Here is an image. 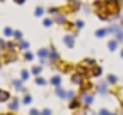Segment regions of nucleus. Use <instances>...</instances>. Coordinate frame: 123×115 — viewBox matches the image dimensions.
Returning a JSON list of instances; mask_svg holds the SVG:
<instances>
[{"mask_svg":"<svg viewBox=\"0 0 123 115\" xmlns=\"http://www.w3.org/2000/svg\"><path fill=\"white\" fill-rule=\"evenodd\" d=\"M107 82H111V84H115L117 82V77L114 74H109V77H107Z\"/></svg>","mask_w":123,"mask_h":115,"instance_id":"nucleus-28","label":"nucleus"},{"mask_svg":"<svg viewBox=\"0 0 123 115\" xmlns=\"http://www.w3.org/2000/svg\"><path fill=\"white\" fill-rule=\"evenodd\" d=\"M49 13H54V14H57V13H58V8H49Z\"/></svg>","mask_w":123,"mask_h":115,"instance_id":"nucleus-37","label":"nucleus"},{"mask_svg":"<svg viewBox=\"0 0 123 115\" xmlns=\"http://www.w3.org/2000/svg\"><path fill=\"white\" fill-rule=\"evenodd\" d=\"M43 14H44V8H40V6H38L35 10V16H43Z\"/></svg>","mask_w":123,"mask_h":115,"instance_id":"nucleus-24","label":"nucleus"},{"mask_svg":"<svg viewBox=\"0 0 123 115\" xmlns=\"http://www.w3.org/2000/svg\"><path fill=\"white\" fill-rule=\"evenodd\" d=\"M35 84H38V85H46V80H44L43 77H36Z\"/></svg>","mask_w":123,"mask_h":115,"instance_id":"nucleus-27","label":"nucleus"},{"mask_svg":"<svg viewBox=\"0 0 123 115\" xmlns=\"http://www.w3.org/2000/svg\"><path fill=\"white\" fill-rule=\"evenodd\" d=\"M13 85H14V88H18V90H22L21 80H13Z\"/></svg>","mask_w":123,"mask_h":115,"instance_id":"nucleus-29","label":"nucleus"},{"mask_svg":"<svg viewBox=\"0 0 123 115\" xmlns=\"http://www.w3.org/2000/svg\"><path fill=\"white\" fill-rule=\"evenodd\" d=\"M76 27H77V29H82V27H84V22L82 21H76Z\"/></svg>","mask_w":123,"mask_h":115,"instance_id":"nucleus-35","label":"nucleus"},{"mask_svg":"<svg viewBox=\"0 0 123 115\" xmlns=\"http://www.w3.org/2000/svg\"><path fill=\"white\" fill-rule=\"evenodd\" d=\"M66 98H68V99H73V98H74V93H73V91H66Z\"/></svg>","mask_w":123,"mask_h":115,"instance_id":"nucleus-34","label":"nucleus"},{"mask_svg":"<svg viewBox=\"0 0 123 115\" xmlns=\"http://www.w3.org/2000/svg\"><path fill=\"white\" fill-rule=\"evenodd\" d=\"M30 114H32V115H38V114H40V112L36 110V109H32V110H30Z\"/></svg>","mask_w":123,"mask_h":115,"instance_id":"nucleus-38","label":"nucleus"},{"mask_svg":"<svg viewBox=\"0 0 123 115\" xmlns=\"http://www.w3.org/2000/svg\"><path fill=\"white\" fill-rule=\"evenodd\" d=\"M117 44H118V41H117V40H112V41H109V44H107L109 50H115V49H117Z\"/></svg>","mask_w":123,"mask_h":115,"instance_id":"nucleus-12","label":"nucleus"},{"mask_svg":"<svg viewBox=\"0 0 123 115\" xmlns=\"http://www.w3.org/2000/svg\"><path fill=\"white\" fill-rule=\"evenodd\" d=\"M95 8H98V18L101 21H107L109 18L118 16L122 6L118 0H101L95 3Z\"/></svg>","mask_w":123,"mask_h":115,"instance_id":"nucleus-1","label":"nucleus"},{"mask_svg":"<svg viewBox=\"0 0 123 115\" xmlns=\"http://www.w3.org/2000/svg\"><path fill=\"white\" fill-rule=\"evenodd\" d=\"M13 36H14L16 40H22V32H19V30H18V32L13 33Z\"/></svg>","mask_w":123,"mask_h":115,"instance_id":"nucleus-30","label":"nucleus"},{"mask_svg":"<svg viewBox=\"0 0 123 115\" xmlns=\"http://www.w3.org/2000/svg\"><path fill=\"white\" fill-rule=\"evenodd\" d=\"M5 46V43H3V40H0V47H3Z\"/></svg>","mask_w":123,"mask_h":115,"instance_id":"nucleus-42","label":"nucleus"},{"mask_svg":"<svg viewBox=\"0 0 123 115\" xmlns=\"http://www.w3.org/2000/svg\"><path fill=\"white\" fill-rule=\"evenodd\" d=\"M122 57H123V50H122Z\"/></svg>","mask_w":123,"mask_h":115,"instance_id":"nucleus-43","label":"nucleus"},{"mask_svg":"<svg viewBox=\"0 0 123 115\" xmlns=\"http://www.w3.org/2000/svg\"><path fill=\"white\" fill-rule=\"evenodd\" d=\"M98 91L101 95H104L106 91H107V84H99V85H98Z\"/></svg>","mask_w":123,"mask_h":115,"instance_id":"nucleus-13","label":"nucleus"},{"mask_svg":"<svg viewBox=\"0 0 123 115\" xmlns=\"http://www.w3.org/2000/svg\"><path fill=\"white\" fill-rule=\"evenodd\" d=\"M107 33H109L107 29H101V30H98V32H96V36H98V38H103V36H106Z\"/></svg>","mask_w":123,"mask_h":115,"instance_id":"nucleus-16","label":"nucleus"},{"mask_svg":"<svg viewBox=\"0 0 123 115\" xmlns=\"http://www.w3.org/2000/svg\"><path fill=\"white\" fill-rule=\"evenodd\" d=\"M66 24V22H65ZM73 27H74V24H71V22H68V24H66V29H73Z\"/></svg>","mask_w":123,"mask_h":115,"instance_id":"nucleus-39","label":"nucleus"},{"mask_svg":"<svg viewBox=\"0 0 123 115\" xmlns=\"http://www.w3.org/2000/svg\"><path fill=\"white\" fill-rule=\"evenodd\" d=\"M40 73H41V66H33V68H32V74L38 76Z\"/></svg>","mask_w":123,"mask_h":115,"instance_id":"nucleus-21","label":"nucleus"},{"mask_svg":"<svg viewBox=\"0 0 123 115\" xmlns=\"http://www.w3.org/2000/svg\"><path fill=\"white\" fill-rule=\"evenodd\" d=\"M16 58H18V57H16V54L13 52V49H11V52H8V54L5 55V61H6V63H10V61H14Z\"/></svg>","mask_w":123,"mask_h":115,"instance_id":"nucleus-6","label":"nucleus"},{"mask_svg":"<svg viewBox=\"0 0 123 115\" xmlns=\"http://www.w3.org/2000/svg\"><path fill=\"white\" fill-rule=\"evenodd\" d=\"M82 103L87 104V106H90L92 103H93V96H92V95H84L82 96Z\"/></svg>","mask_w":123,"mask_h":115,"instance_id":"nucleus-7","label":"nucleus"},{"mask_svg":"<svg viewBox=\"0 0 123 115\" xmlns=\"http://www.w3.org/2000/svg\"><path fill=\"white\" fill-rule=\"evenodd\" d=\"M84 63H85V65H88V66H95V60H93V58H85V60H84Z\"/></svg>","mask_w":123,"mask_h":115,"instance_id":"nucleus-23","label":"nucleus"},{"mask_svg":"<svg viewBox=\"0 0 123 115\" xmlns=\"http://www.w3.org/2000/svg\"><path fill=\"white\" fill-rule=\"evenodd\" d=\"M79 106H80V103L77 99H74V98H73V99H71V104H69V109H79Z\"/></svg>","mask_w":123,"mask_h":115,"instance_id":"nucleus-14","label":"nucleus"},{"mask_svg":"<svg viewBox=\"0 0 123 115\" xmlns=\"http://www.w3.org/2000/svg\"><path fill=\"white\" fill-rule=\"evenodd\" d=\"M99 114H101V115H109L111 112H109V110H106V109H101V110H99Z\"/></svg>","mask_w":123,"mask_h":115,"instance_id":"nucleus-36","label":"nucleus"},{"mask_svg":"<svg viewBox=\"0 0 123 115\" xmlns=\"http://www.w3.org/2000/svg\"><path fill=\"white\" fill-rule=\"evenodd\" d=\"M13 33H14V32H13L10 27H6V29L3 30V35H5V36H13Z\"/></svg>","mask_w":123,"mask_h":115,"instance_id":"nucleus-22","label":"nucleus"},{"mask_svg":"<svg viewBox=\"0 0 123 115\" xmlns=\"http://www.w3.org/2000/svg\"><path fill=\"white\" fill-rule=\"evenodd\" d=\"M38 55H40V58H44L49 55V49H40L38 50Z\"/></svg>","mask_w":123,"mask_h":115,"instance_id":"nucleus-15","label":"nucleus"},{"mask_svg":"<svg viewBox=\"0 0 123 115\" xmlns=\"http://www.w3.org/2000/svg\"><path fill=\"white\" fill-rule=\"evenodd\" d=\"M63 41H65V44L68 47H74V36H73V35H65Z\"/></svg>","mask_w":123,"mask_h":115,"instance_id":"nucleus-5","label":"nucleus"},{"mask_svg":"<svg viewBox=\"0 0 123 115\" xmlns=\"http://www.w3.org/2000/svg\"><path fill=\"white\" fill-rule=\"evenodd\" d=\"M60 82H62V77H60V76H54V77L51 79V84H52V85H55V87L60 85Z\"/></svg>","mask_w":123,"mask_h":115,"instance_id":"nucleus-11","label":"nucleus"},{"mask_svg":"<svg viewBox=\"0 0 123 115\" xmlns=\"http://www.w3.org/2000/svg\"><path fill=\"white\" fill-rule=\"evenodd\" d=\"M43 114L44 115H49V114H51V110H49V109H46V110H43Z\"/></svg>","mask_w":123,"mask_h":115,"instance_id":"nucleus-41","label":"nucleus"},{"mask_svg":"<svg viewBox=\"0 0 123 115\" xmlns=\"http://www.w3.org/2000/svg\"><path fill=\"white\" fill-rule=\"evenodd\" d=\"M114 35H115V38H117V41H123V32H122V30H117V32L115 33H114Z\"/></svg>","mask_w":123,"mask_h":115,"instance_id":"nucleus-17","label":"nucleus"},{"mask_svg":"<svg viewBox=\"0 0 123 115\" xmlns=\"http://www.w3.org/2000/svg\"><path fill=\"white\" fill-rule=\"evenodd\" d=\"M55 22H58V24H65L66 19H65V16H63V14H58L57 18H55Z\"/></svg>","mask_w":123,"mask_h":115,"instance_id":"nucleus-18","label":"nucleus"},{"mask_svg":"<svg viewBox=\"0 0 123 115\" xmlns=\"http://www.w3.org/2000/svg\"><path fill=\"white\" fill-rule=\"evenodd\" d=\"M47 57H49V60L51 61H58V54H57V50L54 49V47H51V49H49V55H47Z\"/></svg>","mask_w":123,"mask_h":115,"instance_id":"nucleus-4","label":"nucleus"},{"mask_svg":"<svg viewBox=\"0 0 123 115\" xmlns=\"http://www.w3.org/2000/svg\"><path fill=\"white\" fill-rule=\"evenodd\" d=\"M52 22H54V21H52L51 18H47V19H44V21H43V25H44V27H51Z\"/></svg>","mask_w":123,"mask_h":115,"instance_id":"nucleus-20","label":"nucleus"},{"mask_svg":"<svg viewBox=\"0 0 123 115\" xmlns=\"http://www.w3.org/2000/svg\"><path fill=\"white\" fill-rule=\"evenodd\" d=\"M76 71L79 73L80 76H84V77L90 76V73H88L90 69H88V68H85V63H80V65H77V66H76Z\"/></svg>","mask_w":123,"mask_h":115,"instance_id":"nucleus-2","label":"nucleus"},{"mask_svg":"<svg viewBox=\"0 0 123 115\" xmlns=\"http://www.w3.org/2000/svg\"><path fill=\"white\" fill-rule=\"evenodd\" d=\"M14 46H16L14 43H6V44H5V47H6L8 50H11V49H14Z\"/></svg>","mask_w":123,"mask_h":115,"instance_id":"nucleus-33","label":"nucleus"},{"mask_svg":"<svg viewBox=\"0 0 123 115\" xmlns=\"http://www.w3.org/2000/svg\"><path fill=\"white\" fill-rule=\"evenodd\" d=\"M19 47H21L22 50H27V49H29V43H27V41H21V44H19Z\"/></svg>","mask_w":123,"mask_h":115,"instance_id":"nucleus-25","label":"nucleus"},{"mask_svg":"<svg viewBox=\"0 0 123 115\" xmlns=\"http://www.w3.org/2000/svg\"><path fill=\"white\" fill-rule=\"evenodd\" d=\"M10 99V93L5 90H0V101H8Z\"/></svg>","mask_w":123,"mask_h":115,"instance_id":"nucleus-10","label":"nucleus"},{"mask_svg":"<svg viewBox=\"0 0 123 115\" xmlns=\"http://www.w3.org/2000/svg\"><path fill=\"white\" fill-rule=\"evenodd\" d=\"M24 58H25V60H27V61H32V60H33V55H32V54H30V52H27V54H25V55H24Z\"/></svg>","mask_w":123,"mask_h":115,"instance_id":"nucleus-32","label":"nucleus"},{"mask_svg":"<svg viewBox=\"0 0 123 115\" xmlns=\"http://www.w3.org/2000/svg\"><path fill=\"white\" fill-rule=\"evenodd\" d=\"M18 107H19V101L16 99V98H13V99H11V103H10V109L13 112H16V110H18Z\"/></svg>","mask_w":123,"mask_h":115,"instance_id":"nucleus-8","label":"nucleus"},{"mask_svg":"<svg viewBox=\"0 0 123 115\" xmlns=\"http://www.w3.org/2000/svg\"><path fill=\"white\" fill-rule=\"evenodd\" d=\"M122 107H123V101H122Z\"/></svg>","mask_w":123,"mask_h":115,"instance_id":"nucleus-44","label":"nucleus"},{"mask_svg":"<svg viewBox=\"0 0 123 115\" xmlns=\"http://www.w3.org/2000/svg\"><path fill=\"white\" fill-rule=\"evenodd\" d=\"M82 79H84V76H80L79 73H74V74L71 76V80H73V84H77V85H82Z\"/></svg>","mask_w":123,"mask_h":115,"instance_id":"nucleus-3","label":"nucleus"},{"mask_svg":"<svg viewBox=\"0 0 123 115\" xmlns=\"http://www.w3.org/2000/svg\"><path fill=\"white\" fill-rule=\"evenodd\" d=\"M14 2H16V3H18V5H22V3H24V2H25V0H14Z\"/></svg>","mask_w":123,"mask_h":115,"instance_id":"nucleus-40","label":"nucleus"},{"mask_svg":"<svg viewBox=\"0 0 123 115\" xmlns=\"http://www.w3.org/2000/svg\"><path fill=\"white\" fill-rule=\"evenodd\" d=\"M22 103H24V104H30V103H32V96H24Z\"/></svg>","mask_w":123,"mask_h":115,"instance_id":"nucleus-31","label":"nucleus"},{"mask_svg":"<svg viewBox=\"0 0 123 115\" xmlns=\"http://www.w3.org/2000/svg\"><path fill=\"white\" fill-rule=\"evenodd\" d=\"M101 73H103V69L99 66H93V73H92L93 76H101Z\"/></svg>","mask_w":123,"mask_h":115,"instance_id":"nucleus-19","label":"nucleus"},{"mask_svg":"<svg viewBox=\"0 0 123 115\" xmlns=\"http://www.w3.org/2000/svg\"><path fill=\"white\" fill-rule=\"evenodd\" d=\"M55 93H57L60 98H66V91L63 90V88H60V85H58V87H55Z\"/></svg>","mask_w":123,"mask_h":115,"instance_id":"nucleus-9","label":"nucleus"},{"mask_svg":"<svg viewBox=\"0 0 123 115\" xmlns=\"http://www.w3.org/2000/svg\"><path fill=\"white\" fill-rule=\"evenodd\" d=\"M21 79L22 80H27V79H29V71H25V69H24V71L21 73Z\"/></svg>","mask_w":123,"mask_h":115,"instance_id":"nucleus-26","label":"nucleus"}]
</instances>
